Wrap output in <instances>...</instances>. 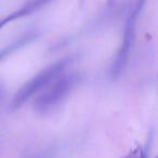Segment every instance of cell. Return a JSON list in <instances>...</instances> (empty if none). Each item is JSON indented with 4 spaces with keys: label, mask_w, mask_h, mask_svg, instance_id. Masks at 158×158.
<instances>
[{
    "label": "cell",
    "mask_w": 158,
    "mask_h": 158,
    "mask_svg": "<svg viewBox=\"0 0 158 158\" xmlns=\"http://www.w3.org/2000/svg\"><path fill=\"white\" fill-rule=\"evenodd\" d=\"M85 3V0H79V5H80V7H82Z\"/></svg>",
    "instance_id": "cell-9"
},
{
    "label": "cell",
    "mask_w": 158,
    "mask_h": 158,
    "mask_svg": "<svg viewBox=\"0 0 158 158\" xmlns=\"http://www.w3.org/2000/svg\"><path fill=\"white\" fill-rule=\"evenodd\" d=\"M74 61V56H65L59 60L55 63L49 65L48 67L41 69L37 75L31 77L28 81H26L13 95V99L10 104V110H16L21 108L31 98L42 91L47 86L51 84L56 77L65 72L72 62Z\"/></svg>",
    "instance_id": "cell-2"
},
{
    "label": "cell",
    "mask_w": 158,
    "mask_h": 158,
    "mask_svg": "<svg viewBox=\"0 0 158 158\" xmlns=\"http://www.w3.org/2000/svg\"><path fill=\"white\" fill-rule=\"evenodd\" d=\"M54 156H55V151L53 147H51V148L44 149V151L39 152L38 154H35V155L31 156L28 158H53Z\"/></svg>",
    "instance_id": "cell-7"
},
{
    "label": "cell",
    "mask_w": 158,
    "mask_h": 158,
    "mask_svg": "<svg viewBox=\"0 0 158 158\" xmlns=\"http://www.w3.org/2000/svg\"><path fill=\"white\" fill-rule=\"evenodd\" d=\"M81 80L78 73L61 74L47 86L33 102V110L39 116H48L55 113L69 98Z\"/></svg>",
    "instance_id": "cell-1"
},
{
    "label": "cell",
    "mask_w": 158,
    "mask_h": 158,
    "mask_svg": "<svg viewBox=\"0 0 158 158\" xmlns=\"http://www.w3.org/2000/svg\"><path fill=\"white\" fill-rule=\"evenodd\" d=\"M145 2H146V0H135L129 11L127 20H126L125 27H123L120 46L117 50L116 56H115L112 66H110V77L113 79L118 78L123 74V72L125 70L126 66L128 64L131 48L133 46L134 36H135L136 22H138L139 15L142 12V9L144 8Z\"/></svg>",
    "instance_id": "cell-3"
},
{
    "label": "cell",
    "mask_w": 158,
    "mask_h": 158,
    "mask_svg": "<svg viewBox=\"0 0 158 158\" xmlns=\"http://www.w3.org/2000/svg\"><path fill=\"white\" fill-rule=\"evenodd\" d=\"M38 37V33L36 31H29L27 33L23 34L21 37H19L16 40H14L13 42L7 44L6 47L0 49V63L2 61H5L7 57H9L10 55H12L13 53H15L16 51H19L20 49L24 48L25 46L29 44L31 42H33L36 38Z\"/></svg>",
    "instance_id": "cell-5"
},
{
    "label": "cell",
    "mask_w": 158,
    "mask_h": 158,
    "mask_svg": "<svg viewBox=\"0 0 158 158\" xmlns=\"http://www.w3.org/2000/svg\"><path fill=\"white\" fill-rule=\"evenodd\" d=\"M123 158H146V154L144 153L141 146H136L129 152Z\"/></svg>",
    "instance_id": "cell-6"
},
{
    "label": "cell",
    "mask_w": 158,
    "mask_h": 158,
    "mask_svg": "<svg viewBox=\"0 0 158 158\" xmlns=\"http://www.w3.org/2000/svg\"><path fill=\"white\" fill-rule=\"evenodd\" d=\"M115 2V0H108V5H112V3Z\"/></svg>",
    "instance_id": "cell-10"
},
{
    "label": "cell",
    "mask_w": 158,
    "mask_h": 158,
    "mask_svg": "<svg viewBox=\"0 0 158 158\" xmlns=\"http://www.w3.org/2000/svg\"><path fill=\"white\" fill-rule=\"evenodd\" d=\"M3 94H5V90H3V87L0 86V100L3 98Z\"/></svg>",
    "instance_id": "cell-8"
},
{
    "label": "cell",
    "mask_w": 158,
    "mask_h": 158,
    "mask_svg": "<svg viewBox=\"0 0 158 158\" xmlns=\"http://www.w3.org/2000/svg\"><path fill=\"white\" fill-rule=\"evenodd\" d=\"M52 1H54V0H29L19 9L12 11L11 13L3 16V18H0V31L9 23L18 21L20 19L25 18V16H29L31 14L36 13V12L40 11L42 8L48 6Z\"/></svg>",
    "instance_id": "cell-4"
}]
</instances>
